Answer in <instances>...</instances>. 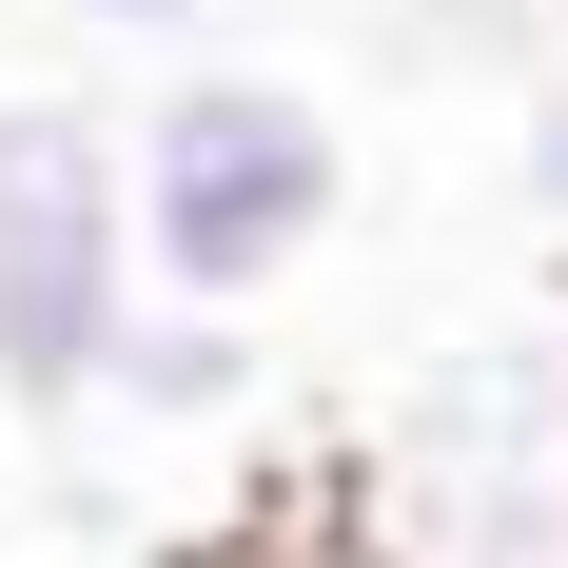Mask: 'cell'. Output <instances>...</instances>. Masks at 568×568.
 Masks as SVG:
<instances>
[{
	"label": "cell",
	"mask_w": 568,
	"mask_h": 568,
	"mask_svg": "<svg viewBox=\"0 0 568 568\" xmlns=\"http://www.w3.org/2000/svg\"><path fill=\"white\" fill-rule=\"evenodd\" d=\"M549 40H568V0H549Z\"/></svg>",
	"instance_id": "ba28073f"
},
{
	"label": "cell",
	"mask_w": 568,
	"mask_h": 568,
	"mask_svg": "<svg viewBox=\"0 0 568 568\" xmlns=\"http://www.w3.org/2000/svg\"><path fill=\"white\" fill-rule=\"evenodd\" d=\"M158 314V235H138V118H0V412H79L118 393V334Z\"/></svg>",
	"instance_id": "3957f363"
},
{
	"label": "cell",
	"mask_w": 568,
	"mask_h": 568,
	"mask_svg": "<svg viewBox=\"0 0 568 568\" xmlns=\"http://www.w3.org/2000/svg\"><path fill=\"white\" fill-rule=\"evenodd\" d=\"M99 412H138V432H216V412H255V334H235L216 294H158L138 334H118V393Z\"/></svg>",
	"instance_id": "277c9868"
},
{
	"label": "cell",
	"mask_w": 568,
	"mask_h": 568,
	"mask_svg": "<svg viewBox=\"0 0 568 568\" xmlns=\"http://www.w3.org/2000/svg\"><path fill=\"white\" fill-rule=\"evenodd\" d=\"M353 216V138L314 79H255V59H196L138 99V235H158V294H216L255 314L275 275H314V235Z\"/></svg>",
	"instance_id": "7a4b0ae2"
},
{
	"label": "cell",
	"mask_w": 568,
	"mask_h": 568,
	"mask_svg": "<svg viewBox=\"0 0 568 568\" xmlns=\"http://www.w3.org/2000/svg\"><path fill=\"white\" fill-rule=\"evenodd\" d=\"M334 490L393 568H568V314L490 334V353H432Z\"/></svg>",
	"instance_id": "6da1fadb"
},
{
	"label": "cell",
	"mask_w": 568,
	"mask_h": 568,
	"mask_svg": "<svg viewBox=\"0 0 568 568\" xmlns=\"http://www.w3.org/2000/svg\"><path fill=\"white\" fill-rule=\"evenodd\" d=\"M59 20H99V40H196L216 0H59Z\"/></svg>",
	"instance_id": "52a82bcc"
},
{
	"label": "cell",
	"mask_w": 568,
	"mask_h": 568,
	"mask_svg": "<svg viewBox=\"0 0 568 568\" xmlns=\"http://www.w3.org/2000/svg\"><path fill=\"white\" fill-rule=\"evenodd\" d=\"M158 568H393L373 529H353V490L314 470V490H255V510H216V529H176Z\"/></svg>",
	"instance_id": "5b68a950"
},
{
	"label": "cell",
	"mask_w": 568,
	"mask_h": 568,
	"mask_svg": "<svg viewBox=\"0 0 568 568\" xmlns=\"http://www.w3.org/2000/svg\"><path fill=\"white\" fill-rule=\"evenodd\" d=\"M510 176H529V216L568 235V59H549V79H529V138H510Z\"/></svg>",
	"instance_id": "8992f818"
}]
</instances>
